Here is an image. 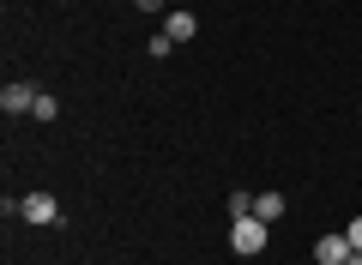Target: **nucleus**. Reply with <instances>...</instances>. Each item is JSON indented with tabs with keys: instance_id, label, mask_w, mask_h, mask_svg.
<instances>
[{
	"instance_id": "423d86ee",
	"label": "nucleus",
	"mask_w": 362,
	"mask_h": 265,
	"mask_svg": "<svg viewBox=\"0 0 362 265\" xmlns=\"http://www.w3.org/2000/svg\"><path fill=\"white\" fill-rule=\"evenodd\" d=\"M254 217L259 223H278L284 217V193H254Z\"/></svg>"
},
{
	"instance_id": "f03ea898",
	"label": "nucleus",
	"mask_w": 362,
	"mask_h": 265,
	"mask_svg": "<svg viewBox=\"0 0 362 265\" xmlns=\"http://www.w3.org/2000/svg\"><path fill=\"white\" fill-rule=\"evenodd\" d=\"M18 217L37 223V229H49V223H61V205H54V193H25V199H18Z\"/></svg>"
},
{
	"instance_id": "7ed1b4c3",
	"label": "nucleus",
	"mask_w": 362,
	"mask_h": 265,
	"mask_svg": "<svg viewBox=\"0 0 362 265\" xmlns=\"http://www.w3.org/2000/svg\"><path fill=\"white\" fill-rule=\"evenodd\" d=\"M37 97H42V90H30V85H0V109H6V114H30Z\"/></svg>"
},
{
	"instance_id": "6e6552de",
	"label": "nucleus",
	"mask_w": 362,
	"mask_h": 265,
	"mask_svg": "<svg viewBox=\"0 0 362 265\" xmlns=\"http://www.w3.org/2000/svg\"><path fill=\"white\" fill-rule=\"evenodd\" d=\"M30 114H37V121H54V114H61V102H54L49 90H42V97H37V109H30Z\"/></svg>"
},
{
	"instance_id": "20e7f679",
	"label": "nucleus",
	"mask_w": 362,
	"mask_h": 265,
	"mask_svg": "<svg viewBox=\"0 0 362 265\" xmlns=\"http://www.w3.org/2000/svg\"><path fill=\"white\" fill-rule=\"evenodd\" d=\"M314 259H320V265H344L350 259V241L344 235H320V241H314Z\"/></svg>"
},
{
	"instance_id": "f257e3e1",
	"label": "nucleus",
	"mask_w": 362,
	"mask_h": 265,
	"mask_svg": "<svg viewBox=\"0 0 362 265\" xmlns=\"http://www.w3.org/2000/svg\"><path fill=\"white\" fill-rule=\"evenodd\" d=\"M266 235H272V229L259 223V217H230V247L242 253V259H254V253H266Z\"/></svg>"
},
{
	"instance_id": "9b49d317",
	"label": "nucleus",
	"mask_w": 362,
	"mask_h": 265,
	"mask_svg": "<svg viewBox=\"0 0 362 265\" xmlns=\"http://www.w3.org/2000/svg\"><path fill=\"white\" fill-rule=\"evenodd\" d=\"M344 265H362V253H356V247H350V259H344Z\"/></svg>"
},
{
	"instance_id": "1a4fd4ad",
	"label": "nucleus",
	"mask_w": 362,
	"mask_h": 265,
	"mask_svg": "<svg viewBox=\"0 0 362 265\" xmlns=\"http://www.w3.org/2000/svg\"><path fill=\"white\" fill-rule=\"evenodd\" d=\"M344 241H350V247L362 253V217H350V229H344Z\"/></svg>"
},
{
	"instance_id": "39448f33",
	"label": "nucleus",
	"mask_w": 362,
	"mask_h": 265,
	"mask_svg": "<svg viewBox=\"0 0 362 265\" xmlns=\"http://www.w3.org/2000/svg\"><path fill=\"white\" fill-rule=\"evenodd\" d=\"M194 30H199V18H194V13H169V18H163V37H169V42H187Z\"/></svg>"
},
{
	"instance_id": "9d476101",
	"label": "nucleus",
	"mask_w": 362,
	"mask_h": 265,
	"mask_svg": "<svg viewBox=\"0 0 362 265\" xmlns=\"http://www.w3.org/2000/svg\"><path fill=\"white\" fill-rule=\"evenodd\" d=\"M133 6H139V13H163V0H133Z\"/></svg>"
},
{
	"instance_id": "0eeeda50",
	"label": "nucleus",
	"mask_w": 362,
	"mask_h": 265,
	"mask_svg": "<svg viewBox=\"0 0 362 265\" xmlns=\"http://www.w3.org/2000/svg\"><path fill=\"white\" fill-rule=\"evenodd\" d=\"M230 217H254V193L235 187V193H230Z\"/></svg>"
}]
</instances>
